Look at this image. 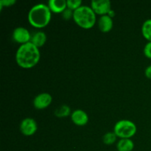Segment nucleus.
<instances>
[{
	"mask_svg": "<svg viewBox=\"0 0 151 151\" xmlns=\"http://www.w3.org/2000/svg\"><path fill=\"white\" fill-rule=\"evenodd\" d=\"M37 123L35 119L32 118H26L23 119L20 124V131L24 136L29 137L32 136L36 132Z\"/></svg>",
	"mask_w": 151,
	"mask_h": 151,
	"instance_id": "423d86ee",
	"label": "nucleus"
},
{
	"mask_svg": "<svg viewBox=\"0 0 151 151\" xmlns=\"http://www.w3.org/2000/svg\"><path fill=\"white\" fill-rule=\"evenodd\" d=\"M41 57L39 48L29 42L22 44L16 51V61L20 67L30 69L38 63Z\"/></svg>",
	"mask_w": 151,
	"mask_h": 151,
	"instance_id": "f257e3e1",
	"label": "nucleus"
},
{
	"mask_svg": "<svg viewBox=\"0 0 151 151\" xmlns=\"http://www.w3.org/2000/svg\"><path fill=\"white\" fill-rule=\"evenodd\" d=\"M145 75L149 79H151V65L147 66L145 71Z\"/></svg>",
	"mask_w": 151,
	"mask_h": 151,
	"instance_id": "412c9836",
	"label": "nucleus"
},
{
	"mask_svg": "<svg viewBox=\"0 0 151 151\" xmlns=\"http://www.w3.org/2000/svg\"><path fill=\"white\" fill-rule=\"evenodd\" d=\"M72 18L75 23L83 29H90L96 23V13L88 6L83 5L73 11Z\"/></svg>",
	"mask_w": 151,
	"mask_h": 151,
	"instance_id": "7ed1b4c3",
	"label": "nucleus"
},
{
	"mask_svg": "<svg viewBox=\"0 0 151 151\" xmlns=\"http://www.w3.org/2000/svg\"><path fill=\"white\" fill-rule=\"evenodd\" d=\"M116 137H117L114 132H109L103 136V142L104 144L110 145L116 142Z\"/></svg>",
	"mask_w": 151,
	"mask_h": 151,
	"instance_id": "dca6fc26",
	"label": "nucleus"
},
{
	"mask_svg": "<svg viewBox=\"0 0 151 151\" xmlns=\"http://www.w3.org/2000/svg\"><path fill=\"white\" fill-rule=\"evenodd\" d=\"M48 7L51 12L55 13H63L67 7L66 0H50Z\"/></svg>",
	"mask_w": 151,
	"mask_h": 151,
	"instance_id": "9d476101",
	"label": "nucleus"
},
{
	"mask_svg": "<svg viewBox=\"0 0 151 151\" xmlns=\"http://www.w3.org/2000/svg\"><path fill=\"white\" fill-rule=\"evenodd\" d=\"M137 126L133 122L123 119L116 122L114 128V132L116 137L121 139H131L137 133Z\"/></svg>",
	"mask_w": 151,
	"mask_h": 151,
	"instance_id": "20e7f679",
	"label": "nucleus"
},
{
	"mask_svg": "<svg viewBox=\"0 0 151 151\" xmlns=\"http://www.w3.org/2000/svg\"><path fill=\"white\" fill-rule=\"evenodd\" d=\"M71 113V109L67 105H63L60 107L58 108L55 111V115L57 117L63 118L69 116Z\"/></svg>",
	"mask_w": 151,
	"mask_h": 151,
	"instance_id": "2eb2a0df",
	"label": "nucleus"
},
{
	"mask_svg": "<svg viewBox=\"0 0 151 151\" xmlns=\"http://www.w3.org/2000/svg\"><path fill=\"white\" fill-rule=\"evenodd\" d=\"M46 41H47V35L45 34V32L39 31L34 34V35L31 38L30 42L36 46L38 48H39L44 45Z\"/></svg>",
	"mask_w": 151,
	"mask_h": 151,
	"instance_id": "f8f14e48",
	"label": "nucleus"
},
{
	"mask_svg": "<svg viewBox=\"0 0 151 151\" xmlns=\"http://www.w3.org/2000/svg\"><path fill=\"white\" fill-rule=\"evenodd\" d=\"M144 54L148 58L151 59V41L146 44L144 48Z\"/></svg>",
	"mask_w": 151,
	"mask_h": 151,
	"instance_id": "6ab92c4d",
	"label": "nucleus"
},
{
	"mask_svg": "<svg viewBox=\"0 0 151 151\" xmlns=\"http://www.w3.org/2000/svg\"><path fill=\"white\" fill-rule=\"evenodd\" d=\"M51 10L44 4L34 5L28 13V21L32 27L43 28L47 26L51 20Z\"/></svg>",
	"mask_w": 151,
	"mask_h": 151,
	"instance_id": "f03ea898",
	"label": "nucleus"
},
{
	"mask_svg": "<svg viewBox=\"0 0 151 151\" xmlns=\"http://www.w3.org/2000/svg\"><path fill=\"white\" fill-rule=\"evenodd\" d=\"M98 27L103 32H109L113 27V20L109 15L102 16L98 22Z\"/></svg>",
	"mask_w": 151,
	"mask_h": 151,
	"instance_id": "9b49d317",
	"label": "nucleus"
},
{
	"mask_svg": "<svg viewBox=\"0 0 151 151\" xmlns=\"http://www.w3.org/2000/svg\"><path fill=\"white\" fill-rule=\"evenodd\" d=\"M108 15H109V16H110L111 18H112V17H113L114 16V12L113 10H111V11L109 12V14H108Z\"/></svg>",
	"mask_w": 151,
	"mask_h": 151,
	"instance_id": "4be33fe9",
	"label": "nucleus"
},
{
	"mask_svg": "<svg viewBox=\"0 0 151 151\" xmlns=\"http://www.w3.org/2000/svg\"><path fill=\"white\" fill-rule=\"evenodd\" d=\"M66 4H67V8L75 11V10L82 6L81 5L82 1L81 0H67Z\"/></svg>",
	"mask_w": 151,
	"mask_h": 151,
	"instance_id": "f3484780",
	"label": "nucleus"
},
{
	"mask_svg": "<svg viewBox=\"0 0 151 151\" xmlns=\"http://www.w3.org/2000/svg\"><path fill=\"white\" fill-rule=\"evenodd\" d=\"M111 1L109 0H98V1H92L91 2V7L94 10L96 14L105 15L109 14L111 10Z\"/></svg>",
	"mask_w": 151,
	"mask_h": 151,
	"instance_id": "39448f33",
	"label": "nucleus"
},
{
	"mask_svg": "<svg viewBox=\"0 0 151 151\" xmlns=\"http://www.w3.org/2000/svg\"><path fill=\"white\" fill-rule=\"evenodd\" d=\"M13 38L16 42L22 44H22L30 42L29 41H31L32 38L28 29L22 27H19L13 30Z\"/></svg>",
	"mask_w": 151,
	"mask_h": 151,
	"instance_id": "0eeeda50",
	"label": "nucleus"
},
{
	"mask_svg": "<svg viewBox=\"0 0 151 151\" xmlns=\"http://www.w3.org/2000/svg\"><path fill=\"white\" fill-rule=\"evenodd\" d=\"M134 143L131 139H121L116 145L118 151H132Z\"/></svg>",
	"mask_w": 151,
	"mask_h": 151,
	"instance_id": "ddd939ff",
	"label": "nucleus"
},
{
	"mask_svg": "<svg viewBox=\"0 0 151 151\" xmlns=\"http://www.w3.org/2000/svg\"><path fill=\"white\" fill-rule=\"evenodd\" d=\"M72 121L78 126L86 125L88 122V116L84 111L78 109L74 111L71 114Z\"/></svg>",
	"mask_w": 151,
	"mask_h": 151,
	"instance_id": "1a4fd4ad",
	"label": "nucleus"
},
{
	"mask_svg": "<svg viewBox=\"0 0 151 151\" xmlns=\"http://www.w3.org/2000/svg\"><path fill=\"white\" fill-rule=\"evenodd\" d=\"M52 101V97L49 93H41L38 94L33 100L34 107L38 110L48 107Z\"/></svg>",
	"mask_w": 151,
	"mask_h": 151,
	"instance_id": "6e6552de",
	"label": "nucleus"
},
{
	"mask_svg": "<svg viewBox=\"0 0 151 151\" xmlns=\"http://www.w3.org/2000/svg\"><path fill=\"white\" fill-rule=\"evenodd\" d=\"M63 16L65 19L68 20V19H70L72 16L73 17V12H72V10H69V8L66 9V10L63 12Z\"/></svg>",
	"mask_w": 151,
	"mask_h": 151,
	"instance_id": "aec40b11",
	"label": "nucleus"
},
{
	"mask_svg": "<svg viewBox=\"0 0 151 151\" xmlns=\"http://www.w3.org/2000/svg\"><path fill=\"white\" fill-rule=\"evenodd\" d=\"M142 33L147 41H151V19H147L143 23L142 27Z\"/></svg>",
	"mask_w": 151,
	"mask_h": 151,
	"instance_id": "4468645a",
	"label": "nucleus"
},
{
	"mask_svg": "<svg viewBox=\"0 0 151 151\" xmlns=\"http://www.w3.org/2000/svg\"><path fill=\"white\" fill-rule=\"evenodd\" d=\"M16 3V0H1L0 1V10H1L3 7H10L14 5Z\"/></svg>",
	"mask_w": 151,
	"mask_h": 151,
	"instance_id": "a211bd4d",
	"label": "nucleus"
}]
</instances>
